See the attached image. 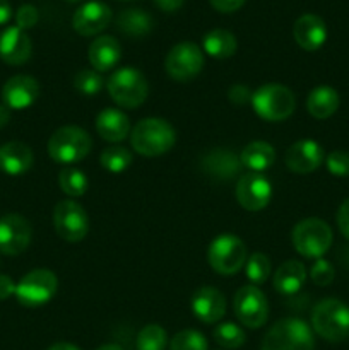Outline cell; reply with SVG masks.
<instances>
[{
    "instance_id": "obj_49",
    "label": "cell",
    "mask_w": 349,
    "mask_h": 350,
    "mask_svg": "<svg viewBox=\"0 0 349 350\" xmlns=\"http://www.w3.org/2000/svg\"><path fill=\"white\" fill-rule=\"evenodd\" d=\"M68 2H79V0H68Z\"/></svg>"
},
{
    "instance_id": "obj_41",
    "label": "cell",
    "mask_w": 349,
    "mask_h": 350,
    "mask_svg": "<svg viewBox=\"0 0 349 350\" xmlns=\"http://www.w3.org/2000/svg\"><path fill=\"white\" fill-rule=\"evenodd\" d=\"M337 226L341 234L349 239V198H346L337 211Z\"/></svg>"
},
{
    "instance_id": "obj_47",
    "label": "cell",
    "mask_w": 349,
    "mask_h": 350,
    "mask_svg": "<svg viewBox=\"0 0 349 350\" xmlns=\"http://www.w3.org/2000/svg\"><path fill=\"white\" fill-rule=\"evenodd\" d=\"M48 350H81V349L74 344H68V342H58V344H53Z\"/></svg>"
},
{
    "instance_id": "obj_29",
    "label": "cell",
    "mask_w": 349,
    "mask_h": 350,
    "mask_svg": "<svg viewBox=\"0 0 349 350\" xmlns=\"http://www.w3.org/2000/svg\"><path fill=\"white\" fill-rule=\"evenodd\" d=\"M238 48L235 34L228 29H211L204 38H202V50L212 58H224L233 57Z\"/></svg>"
},
{
    "instance_id": "obj_8",
    "label": "cell",
    "mask_w": 349,
    "mask_h": 350,
    "mask_svg": "<svg viewBox=\"0 0 349 350\" xmlns=\"http://www.w3.org/2000/svg\"><path fill=\"white\" fill-rule=\"evenodd\" d=\"M246 258L245 243L235 234L218 236L209 246V265L219 275H236L245 267Z\"/></svg>"
},
{
    "instance_id": "obj_33",
    "label": "cell",
    "mask_w": 349,
    "mask_h": 350,
    "mask_svg": "<svg viewBox=\"0 0 349 350\" xmlns=\"http://www.w3.org/2000/svg\"><path fill=\"white\" fill-rule=\"evenodd\" d=\"M270 272H272V263H270L269 256L263 255V253H253L252 256L246 258L245 273L252 286L259 287L260 284L266 282Z\"/></svg>"
},
{
    "instance_id": "obj_1",
    "label": "cell",
    "mask_w": 349,
    "mask_h": 350,
    "mask_svg": "<svg viewBox=\"0 0 349 350\" xmlns=\"http://www.w3.org/2000/svg\"><path fill=\"white\" fill-rule=\"evenodd\" d=\"M177 132L163 118H144L130 132V144L140 156L157 157L173 149Z\"/></svg>"
},
{
    "instance_id": "obj_31",
    "label": "cell",
    "mask_w": 349,
    "mask_h": 350,
    "mask_svg": "<svg viewBox=\"0 0 349 350\" xmlns=\"http://www.w3.org/2000/svg\"><path fill=\"white\" fill-rule=\"evenodd\" d=\"M99 163L109 173H122L132 164V152L123 146L106 147L99 156Z\"/></svg>"
},
{
    "instance_id": "obj_9",
    "label": "cell",
    "mask_w": 349,
    "mask_h": 350,
    "mask_svg": "<svg viewBox=\"0 0 349 350\" xmlns=\"http://www.w3.org/2000/svg\"><path fill=\"white\" fill-rule=\"evenodd\" d=\"M58 289V279L51 270L34 269L27 272L16 286V297L23 306H43L53 299Z\"/></svg>"
},
{
    "instance_id": "obj_48",
    "label": "cell",
    "mask_w": 349,
    "mask_h": 350,
    "mask_svg": "<svg viewBox=\"0 0 349 350\" xmlns=\"http://www.w3.org/2000/svg\"><path fill=\"white\" fill-rule=\"evenodd\" d=\"M98 350H123L120 345H115V344H106V345H101Z\"/></svg>"
},
{
    "instance_id": "obj_13",
    "label": "cell",
    "mask_w": 349,
    "mask_h": 350,
    "mask_svg": "<svg viewBox=\"0 0 349 350\" xmlns=\"http://www.w3.org/2000/svg\"><path fill=\"white\" fill-rule=\"evenodd\" d=\"M272 183L262 173H243L236 181V200L245 211L259 212L270 204Z\"/></svg>"
},
{
    "instance_id": "obj_24",
    "label": "cell",
    "mask_w": 349,
    "mask_h": 350,
    "mask_svg": "<svg viewBox=\"0 0 349 350\" xmlns=\"http://www.w3.org/2000/svg\"><path fill=\"white\" fill-rule=\"evenodd\" d=\"M96 132L106 142H122L130 135V120L116 108H106L96 116Z\"/></svg>"
},
{
    "instance_id": "obj_27",
    "label": "cell",
    "mask_w": 349,
    "mask_h": 350,
    "mask_svg": "<svg viewBox=\"0 0 349 350\" xmlns=\"http://www.w3.org/2000/svg\"><path fill=\"white\" fill-rule=\"evenodd\" d=\"M115 24L120 33L129 38H135V40L146 38L154 27L153 16L142 9H125L116 17Z\"/></svg>"
},
{
    "instance_id": "obj_36",
    "label": "cell",
    "mask_w": 349,
    "mask_h": 350,
    "mask_svg": "<svg viewBox=\"0 0 349 350\" xmlns=\"http://www.w3.org/2000/svg\"><path fill=\"white\" fill-rule=\"evenodd\" d=\"M170 350H209V345L201 332L181 330L171 338Z\"/></svg>"
},
{
    "instance_id": "obj_46",
    "label": "cell",
    "mask_w": 349,
    "mask_h": 350,
    "mask_svg": "<svg viewBox=\"0 0 349 350\" xmlns=\"http://www.w3.org/2000/svg\"><path fill=\"white\" fill-rule=\"evenodd\" d=\"M10 122V109L5 105H0V129L7 126V123Z\"/></svg>"
},
{
    "instance_id": "obj_37",
    "label": "cell",
    "mask_w": 349,
    "mask_h": 350,
    "mask_svg": "<svg viewBox=\"0 0 349 350\" xmlns=\"http://www.w3.org/2000/svg\"><path fill=\"white\" fill-rule=\"evenodd\" d=\"M325 166H327L328 173L334 174V176H349V150H332V152L325 157Z\"/></svg>"
},
{
    "instance_id": "obj_22",
    "label": "cell",
    "mask_w": 349,
    "mask_h": 350,
    "mask_svg": "<svg viewBox=\"0 0 349 350\" xmlns=\"http://www.w3.org/2000/svg\"><path fill=\"white\" fill-rule=\"evenodd\" d=\"M122 58V46L113 36H98L88 50V60L96 72L112 70Z\"/></svg>"
},
{
    "instance_id": "obj_45",
    "label": "cell",
    "mask_w": 349,
    "mask_h": 350,
    "mask_svg": "<svg viewBox=\"0 0 349 350\" xmlns=\"http://www.w3.org/2000/svg\"><path fill=\"white\" fill-rule=\"evenodd\" d=\"M10 17H12V7H10L9 0H0V26L9 23Z\"/></svg>"
},
{
    "instance_id": "obj_25",
    "label": "cell",
    "mask_w": 349,
    "mask_h": 350,
    "mask_svg": "<svg viewBox=\"0 0 349 350\" xmlns=\"http://www.w3.org/2000/svg\"><path fill=\"white\" fill-rule=\"evenodd\" d=\"M307 282V269L298 260H287L274 273V289L283 296H293Z\"/></svg>"
},
{
    "instance_id": "obj_15",
    "label": "cell",
    "mask_w": 349,
    "mask_h": 350,
    "mask_svg": "<svg viewBox=\"0 0 349 350\" xmlns=\"http://www.w3.org/2000/svg\"><path fill=\"white\" fill-rule=\"evenodd\" d=\"M201 170L212 181L228 183V181L242 176L243 164L240 161V156H236L233 150L219 147V149H211L202 154Z\"/></svg>"
},
{
    "instance_id": "obj_16",
    "label": "cell",
    "mask_w": 349,
    "mask_h": 350,
    "mask_svg": "<svg viewBox=\"0 0 349 350\" xmlns=\"http://www.w3.org/2000/svg\"><path fill=\"white\" fill-rule=\"evenodd\" d=\"M324 159L325 154L322 146L310 139H303L291 144L286 150V156H284V163H286L287 170L296 174H308L311 171L318 170Z\"/></svg>"
},
{
    "instance_id": "obj_12",
    "label": "cell",
    "mask_w": 349,
    "mask_h": 350,
    "mask_svg": "<svg viewBox=\"0 0 349 350\" xmlns=\"http://www.w3.org/2000/svg\"><path fill=\"white\" fill-rule=\"evenodd\" d=\"M55 232L67 243H79L88 236L89 217L75 200H62L53 208Z\"/></svg>"
},
{
    "instance_id": "obj_38",
    "label": "cell",
    "mask_w": 349,
    "mask_h": 350,
    "mask_svg": "<svg viewBox=\"0 0 349 350\" xmlns=\"http://www.w3.org/2000/svg\"><path fill=\"white\" fill-rule=\"evenodd\" d=\"M310 277H311V280H313L315 286L327 287V286H331L332 280H334L335 270H334V267H332L331 262H327L325 258H318V260H315L313 265H311Z\"/></svg>"
},
{
    "instance_id": "obj_50",
    "label": "cell",
    "mask_w": 349,
    "mask_h": 350,
    "mask_svg": "<svg viewBox=\"0 0 349 350\" xmlns=\"http://www.w3.org/2000/svg\"><path fill=\"white\" fill-rule=\"evenodd\" d=\"M122 2H129V0H122Z\"/></svg>"
},
{
    "instance_id": "obj_19",
    "label": "cell",
    "mask_w": 349,
    "mask_h": 350,
    "mask_svg": "<svg viewBox=\"0 0 349 350\" xmlns=\"http://www.w3.org/2000/svg\"><path fill=\"white\" fill-rule=\"evenodd\" d=\"M112 23V9L106 3L92 0L79 7L72 17V26L81 36H94Z\"/></svg>"
},
{
    "instance_id": "obj_30",
    "label": "cell",
    "mask_w": 349,
    "mask_h": 350,
    "mask_svg": "<svg viewBox=\"0 0 349 350\" xmlns=\"http://www.w3.org/2000/svg\"><path fill=\"white\" fill-rule=\"evenodd\" d=\"M58 185L60 190L68 197H82L89 188V180L86 176L84 171L77 170V167H65L60 171L58 176Z\"/></svg>"
},
{
    "instance_id": "obj_7",
    "label": "cell",
    "mask_w": 349,
    "mask_h": 350,
    "mask_svg": "<svg viewBox=\"0 0 349 350\" xmlns=\"http://www.w3.org/2000/svg\"><path fill=\"white\" fill-rule=\"evenodd\" d=\"M332 229L325 221L317 217H308L298 222L293 228L291 241L294 250L303 258L318 260L328 252L332 245Z\"/></svg>"
},
{
    "instance_id": "obj_10",
    "label": "cell",
    "mask_w": 349,
    "mask_h": 350,
    "mask_svg": "<svg viewBox=\"0 0 349 350\" xmlns=\"http://www.w3.org/2000/svg\"><path fill=\"white\" fill-rule=\"evenodd\" d=\"M164 68L168 75L177 82H190L204 68V53L198 44L192 41H181L174 44L166 55Z\"/></svg>"
},
{
    "instance_id": "obj_23",
    "label": "cell",
    "mask_w": 349,
    "mask_h": 350,
    "mask_svg": "<svg viewBox=\"0 0 349 350\" xmlns=\"http://www.w3.org/2000/svg\"><path fill=\"white\" fill-rule=\"evenodd\" d=\"M33 150L23 142H7L0 147V171L9 176H21L33 166Z\"/></svg>"
},
{
    "instance_id": "obj_14",
    "label": "cell",
    "mask_w": 349,
    "mask_h": 350,
    "mask_svg": "<svg viewBox=\"0 0 349 350\" xmlns=\"http://www.w3.org/2000/svg\"><path fill=\"white\" fill-rule=\"evenodd\" d=\"M33 229L21 214H5L0 217V253L7 256L21 255L29 246Z\"/></svg>"
},
{
    "instance_id": "obj_2",
    "label": "cell",
    "mask_w": 349,
    "mask_h": 350,
    "mask_svg": "<svg viewBox=\"0 0 349 350\" xmlns=\"http://www.w3.org/2000/svg\"><path fill=\"white\" fill-rule=\"evenodd\" d=\"M311 328L324 340L337 344L349 338V306L335 297L315 304L311 311Z\"/></svg>"
},
{
    "instance_id": "obj_26",
    "label": "cell",
    "mask_w": 349,
    "mask_h": 350,
    "mask_svg": "<svg viewBox=\"0 0 349 350\" xmlns=\"http://www.w3.org/2000/svg\"><path fill=\"white\" fill-rule=\"evenodd\" d=\"M341 99L337 91L331 85H318L313 91H310L307 98V109L313 118L325 120L331 118L339 109Z\"/></svg>"
},
{
    "instance_id": "obj_35",
    "label": "cell",
    "mask_w": 349,
    "mask_h": 350,
    "mask_svg": "<svg viewBox=\"0 0 349 350\" xmlns=\"http://www.w3.org/2000/svg\"><path fill=\"white\" fill-rule=\"evenodd\" d=\"M168 344V335L159 325H146L137 335V350H164Z\"/></svg>"
},
{
    "instance_id": "obj_3",
    "label": "cell",
    "mask_w": 349,
    "mask_h": 350,
    "mask_svg": "<svg viewBox=\"0 0 349 350\" xmlns=\"http://www.w3.org/2000/svg\"><path fill=\"white\" fill-rule=\"evenodd\" d=\"M47 149L51 161H55L57 164H64V166H70V164L82 161L91 152L92 140L91 135L81 126L65 125L51 133Z\"/></svg>"
},
{
    "instance_id": "obj_21",
    "label": "cell",
    "mask_w": 349,
    "mask_h": 350,
    "mask_svg": "<svg viewBox=\"0 0 349 350\" xmlns=\"http://www.w3.org/2000/svg\"><path fill=\"white\" fill-rule=\"evenodd\" d=\"M293 36L303 50L315 51L322 48V44L327 40V26L322 17L315 14H303L294 23Z\"/></svg>"
},
{
    "instance_id": "obj_17",
    "label": "cell",
    "mask_w": 349,
    "mask_h": 350,
    "mask_svg": "<svg viewBox=\"0 0 349 350\" xmlns=\"http://www.w3.org/2000/svg\"><path fill=\"white\" fill-rule=\"evenodd\" d=\"M40 98V84L31 75H14L3 84L2 101L9 109H27Z\"/></svg>"
},
{
    "instance_id": "obj_42",
    "label": "cell",
    "mask_w": 349,
    "mask_h": 350,
    "mask_svg": "<svg viewBox=\"0 0 349 350\" xmlns=\"http://www.w3.org/2000/svg\"><path fill=\"white\" fill-rule=\"evenodd\" d=\"M209 2H211V5L214 7L218 12L229 14V12H235V10H238L240 7H243L245 0H209Z\"/></svg>"
},
{
    "instance_id": "obj_32",
    "label": "cell",
    "mask_w": 349,
    "mask_h": 350,
    "mask_svg": "<svg viewBox=\"0 0 349 350\" xmlns=\"http://www.w3.org/2000/svg\"><path fill=\"white\" fill-rule=\"evenodd\" d=\"M105 88V79L94 68H82L74 77V89L86 98L99 94Z\"/></svg>"
},
{
    "instance_id": "obj_5",
    "label": "cell",
    "mask_w": 349,
    "mask_h": 350,
    "mask_svg": "<svg viewBox=\"0 0 349 350\" xmlns=\"http://www.w3.org/2000/svg\"><path fill=\"white\" fill-rule=\"evenodd\" d=\"M252 108L266 122H284L296 108L293 91L283 84H266L253 91Z\"/></svg>"
},
{
    "instance_id": "obj_34",
    "label": "cell",
    "mask_w": 349,
    "mask_h": 350,
    "mask_svg": "<svg viewBox=\"0 0 349 350\" xmlns=\"http://www.w3.org/2000/svg\"><path fill=\"white\" fill-rule=\"evenodd\" d=\"M212 337H214L216 344L228 350L240 349L246 340L245 332H243L236 323L218 325V327L214 328V332H212Z\"/></svg>"
},
{
    "instance_id": "obj_6",
    "label": "cell",
    "mask_w": 349,
    "mask_h": 350,
    "mask_svg": "<svg viewBox=\"0 0 349 350\" xmlns=\"http://www.w3.org/2000/svg\"><path fill=\"white\" fill-rule=\"evenodd\" d=\"M313 347L311 328L300 318H284L270 327L260 350H313Z\"/></svg>"
},
{
    "instance_id": "obj_28",
    "label": "cell",
    "mask_w": 349,
    "mask_h": 350,
    "mask_svg": "<svg viewBox=\"0 0 349 350\" xmlns=\"http://www.w3.org/2000/svg\"><path fill=\"white\" fill-rule=\"evenodd\" d=\"M243 167L250 170L252 173H263L276 163V150L270 144L263 140H255L250 142L240 154Z\"/></svg>"
},
{
    "instance_id": "obj_18",
    "label": "cell",
    "mask_w": 349,
    "mask_h": 350,
    "mask_svg": "<svg viewBox=\"0 0 349 350\" xmlns=\"http://www.w3.org/2000/svg\"><path fill=\"white\" fill-rule=\"evenodd\" d=\"M190 308L195 318L202 323H218L226 313V297L216 287L202 286L192 294Z\"/></svg>"
},
{
    "instance_id": "obj_11",
    "label": "cell",
    "mask_w": 349,
    "mask_h": 350,
    "mask_svg": "<svg viewBox=\"0 0 349 350\" xmlns=\"http://www.w3.org/2000/svg\"><path fill=\"white\" fill-rule=\"evenodd\" d=\"M233 310L240 323L252 330L263 327L269 320V303H267L266 294L252 284L236 291Z\"/></svg>"
},
{
    "instance_id": "obj_4",
    "label": "cell",
    "mask_w": 349,
    "mask_h": 350,
    "mask_svg": "<svg viewBox=\"0 0 349 350\" xmlns=\"http://www.w3.org/2000/svg\"><path fill=\"white\" fill-rule=\"evenodd\" d=\"M108 94L120 108L135 109L144 105L149 94V84L140 70L133 67H122L109 75L106 82Z\"/></svg>"
},
{
    "instance_id": "obj_44",
    "label": "cell",
    "mask_w": 349,
    "mask_h": 350,
    "mask_svg": "<svg viewBox=\"0 0 349 350\" xmlns=\"http://www.w3.org/2000/svg\"><path fill=\"white\" fill-rule=\"evenodd\" d=\"M185 0H154L156 7H159L164 12H177L178 9H181Z\"/></svg>"
},
{
    "instance_id": "obj_43",
    "label": "cell",
    "mask_w": 349,
    "mask_h": 350,
    "mask_svg": "<svg viewBox=\"0 0 349 350\" xmlns=\"http://www.w3.org/2000/svg\"><path fill=\"white\" fill-rule=\"evenodd\" d=\"M16 286L17 284L9 275L0 273V301L9 299L12 294H16Z\"/></svg>"
},
{
    "instance_id": "obj_20",
    "label": "cell",
    "mask_w": 349,
    "mask_h": 350,
    "mask_svg": "<svg viewBox=\"0 0 349 350\" xmlns=\"http://www.w3.org/2000/svg\"><path fill=\"white\" fill-rule=\"evenodd\" d=\"M33 44L26 31L10 26L0 33V60L7 65H23L31 58Z\"/></svg>"
},
{
    "instance_id": "obj_39",
    "label": "cell",
    "mask_w": 349,
    "mask_h": 350,
    "mask_svg": "<svg viewBox=\"0 0 349 350\" xmlns=\"http://www.w3.org/2000/svg\"><path fill=\"white\" fill-rule=\"evenodd\" d=\"M38 19H40V12H38L36 7L31 5V3H24L16 14V26L23 31L31 29V27L36 26Z\"/></svg>"
},
{
    "instance_id": "obj_40",
    "label": "cell",
    "mask_w": 349,
    "mask_h": 350,
    "mask_svg": "<svg viewBox=\"0 0 349 350\" xmlns=\"http://www.w3.org/2000/svg\"><path fill=\"white\" fill-rule=\"evenodd\" d=\"M252 96H253V92L250 91L246 85H242V84H235L233 88H229V91H228V99L236 106L252 103Z\"/></svg>"
}]
</instances>
